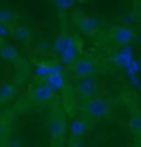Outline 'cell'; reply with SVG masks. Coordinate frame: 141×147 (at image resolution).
I'll return each instance as SVG.
<instances>
[{"label": "cell", "mask_w": 141, "mask_h": 147, "mask_svg": "<svg viewBox=\"0 0 141 147\" xmlns=\"http://www.w3.org/2000/svg\"><path fill=\"white\" fill-rule=\"evenodd\" d=\"M85 113L88 116H91L95 119H101V117H106L110 111H111V104H110V101L106 98H100V96H96V98H91V99H87L85 102Z\"/></svg>", "instance_id": "1"}, {"label": "cell", "mask_w": 141, "mask_h": 147, "mask_svg": "<svg viewBox=\"0 0 141 147\" xmlns=\"http://www.w3.org/2000/svg\"><path fill=\"white\" fill-rule=\"evenodd\" d=\"M5 147H10V146H5Z\"/></svg>", "instance_id": "23"}, {"label": "cell", "mask_w": 141, "mask_h": 147, "mask_svg": "<svg viewBox=\"0 0 141 147\" xmlns=\"http://www.w3.org/2000/svg\"><path fill=\"white\" fill-rule=\"evenodd\" d=\"M72 147H85V146L81 144L80 140H76V142H73V144H72Z\"/></svg>", "instance_id": "21"}, {"label": "cell", "mask_w": 141, "mask_h": 147, "mask_svg": "<svg viewBox=\"0 0 141 147\" xmlns=\"http://www.w3.org/2000/svg\"><path fill=\"white\" fill-rule=\"evenodd\" d=\"M72 71H73V74L78 80H81V78H90L95 73V63L91 60H88V58H81V60H78L73 65Z\"/></svg>", "instance_id": "3"}, {"label": "cell", "mask_w": 141, "mask_h": 147, "mask_svg": "<svg viewBox=\"0 0 141 147\" xmlns=\"http://www.w3.org/2000/svg\"><path fill=\"white\" fill-rule=\"evenodd\" d=\"M131 61H133V58H131V51H129V48H125L123 51H120V53L114 55V63L120 65V66H128Z\"/></svg>", "instance_id": "17"}, {"label": "cell", "mask_w": 141, "mask_h": 147, "mask_svg": "<svg viewBox=\"0 0 141 147\" xmlns=\"http://www.w3.org/2000/svg\"><path fill=\"white\" fill-rule=\"evenodd\" d=\"M76 27L83 35H93L98 28H100V23L95 17H81L80 20L76 22Z\"/></svg>", "instance_id": "7"}, {"label": "cell", "mask_w": 141, "mask_h": 147, "mask_svg": "<svg viewBox=\"0 0 141 147\" xmlns=\"http://www.w3.org/2000/svg\"><path fill=\"white\" fill-rule=\"evenodd\" d=\"M65 131H67V122L63 119V116H53L52 119L48 121V132H50V136L55 140L61 139Z\"/></svg>", "instance_id": "4"}, {"label": "cell", "mask_w": 141, "mask_h": 147, "mask_svg": "<svg viewBox=\"0 0 141 147\" xmlns=\"http://www.w3.org/2000/svg\"><path fill=\"white\" fill-rule=\"evenodd\" d=\"M128 124H129L131 132L136 134V136H140L141 134V114H134V116H131L129 121H128Z\"/></svg>", "instance_id": "18"}, {"label": "cell", "mask_w": 141, "mask_h": 147, "mask_svg": "<svg viewBox=\"0 0 141 147\" xmlns=\"http://www.w3.org/2000/svg\"><path fill=\"white\" fill-rule=\"evenodd\" d=\"M76 58H78V47H76V41H72L70 45L67 47V50L63 51L61 55H58V60H60L61 65H67V66H70V65H75L76 63Z\"/></svg>", "instance_id": "8"}, {"label": "cell", "mask_w": 141, "mask_h": 147, "mask_svg": "<svg viewBox=\"0 0 141 147\" xmlns=\"http://www.w3.org/2000/svg\"><path fill=\"white\" fill-rule=\"evenodd\" d=\"M75 2L76 0H53L55 7L58 8V10H68V8H72L75 5Z\"/></svg>", "instance_id": "19"}, {"label": "cell", "mask_w": 141, "mask_h": 147, "mask_svg": "<svg viewBox=\"0 0 141 147\" xmlns=\"http://www.w3.org/2000/svg\"><path fill=\"white\" fill-rule=\"evenodd\" d=\"M76 91L87 98V99H91V98H96V93H98V81L95 80L93 76L90 78H81V80L76 81Z\"/></svg>", "instance_id": "2"}, {"label": "cell", "mask_w": 141, "mask_h": 147, "mask_svg": "<svg viewBox=\"0 0 141 147\" xmlns=\"http://www.w3.org/2000/svg\"><path fill=\"white\" fill-rule=\"evenodd\" d=\"M111 36H113V40L116 43H120V45H128V43H131L134 38V33L133 30L129 27H114L111 30Z\"/></svg>", "instance_id": "6"}, {"label": "cell", "mask_w": 141, "mask_h": 147, "mask_svg": "<svg viewBox=\"0 0 141 147\" xmlns=\"http://www.w3.org/2000/svg\"><path fill=\"white\" fill-rule=\"evenodd\" d=\"M32 96H33V99H35V101L47 102V101H50V99H52V98L55 96V91H53V89H52L50 86H47V84H38V86L33 89Z\"/></svg>", "instance_id": "11"}, {"label": "cell", "mask_w": 141, "mask_h": 147, "mask_svg": "<svg viewBox=\"0 0 141 147\" xmlns=\"http://www.w3.org/2000/svg\"><path fill=\"white\" fill-rule=\"evenodd\" d=\"M10 36L18 43H28L32 40V32L23 25H15V27H12V35Z\"/></svg>", "instance_id": "12"}, {"label": "cell", "mask_w": 141, "mask_h": 147, "mask_svg": "<svg viewBox=\"0 0 141 147\" xmlns=\"http://www.w3.org/2000/svg\"><path fill=\"white\" fill-rule=\"evenodd\" d=\"M10 35H12V27L0 23V38H7V36H10Z\"/></svg>", "instance_id": "20"}, {"label": "cell", "mask_w": 141, "mask_h": 147, "mask_svg": "<svg viewBox=\"0 0 141 147\" xmlns=\"http://www.w3.org/2000/svg\"><path fill=\"white\" fill-rule=\"evenodd\" d=\"M15 20H17V13H15L12 8H7V7L0 8V23L12 27L15 23Z\"/></svg>", "instance_id": "16"}, {"label": "cell", "mask_w": 141, "mask_h": 147, "mask_svg": "<svg viewBox=\"0 0 141 147\" xmlns=\"http://www.w3.org/2000/svg\"><path fill=\"white\" fill-rule=\"evenodd\" d=\"M131 147H141L140 144H134V146H131Z\"/></svg>", "instance_id": "22"}, {"label": "cell", "mask_w": 141, "mask_h": 147, "mask_svg": "<svg viewBox=\"0 0 141 147\" xmlns=\"http://www.w3.org/2000/svg\"><path fill=\"white\" fill-rule=\"evenodd\" d=\"M73 40H75V38H73V36H70L68 33H60L57 38H55L53 45H52V47H53V51H55L57 55H61L65 50H67V47H68V45H70Z\"/></svg>", "instance_id": "13"}, {"label": "cell", "mask_w": 141, "mask_h": 147, "mask_svg": "<svg viewBox=\"0 0 141 147\" xmlns=\"http://www.w3.org/2000/svg\"><path fill=\"white\" fill-rule=\"evenodd\" d=\"M43 84L50 86L53 91H60L65 88V76H63V73H55L48 76L47 80H43Z\"/></svg>", "instance_id": "14"}, {"label": "cell", "mask_w": 141, "mask_h": 147, "mask_svg": "<svg viewBox=\"0 0 141 147\" xmlns=\"http://www.w3.org/2000/svg\"><path fill=\"white\" fill-rule=\"evenodd\" d=\"M18 50L14 45H8V43H0V58L7 63H15L18 60Z\"/></svg>", "instance_id": "9"}, {"label": "cell", "mask_w": 141, "mask_h": 147, "mask_svg": "<svg viewBox=\"0 0 141 147\" xmlns=\"http://www.w3.org/2000/svg\"><path fill=\"white\" fill-rule=\"evenodd\" d=\"M17 93V88L12 81H3L0 84V101H8L12 99Z\"/></svg>", "instance_id": "15"}, {"label": "cell", "mask_w": 141, "mask_h": 147, "mask_svg": "<svg viewBox=\"0 0 141 147\" xmlns=\"http://www.w3.org/2000/svg\"><path fill=\"white\" fill-rule=\"evenodd\" d=\"M61 65H47V63H37L33 65V74L37 78L47 80L48 76H52L55 73H61Z\"/></svg>", "instance_id": "5"}, {"label": "cell", "mask_w": 141, "mask_h": 147, "mask_svg": "<svg viewBox=\"0 0 141 147\" xmlns=\"http://www.w3.org/2000/svg\"><path fill=\"white\" fill-rule=\"evenodd\" d=\"M68 129L75 137H83L88 132V122L85 119H81V117H75V119L70 121Z\"/></svg>", "instance_id": "10"}]
</instances>
